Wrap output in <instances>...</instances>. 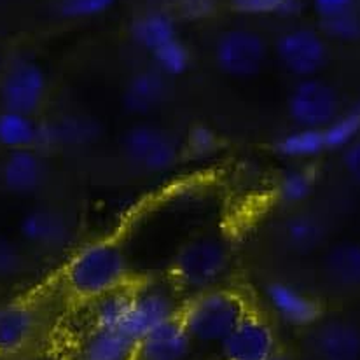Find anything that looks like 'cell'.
Masks as SVG:
<instances>
[{
	"label": "cell",
	"instance_id": "6da1fadb",
	"mask_svg": "<svg viewBox=\"0 0 360 360\" xmlns=\"http://www.w3.org/2000/svg\"><path fill=\"white\" fill-rule=\"evenodd\" d=\"M128 257L116 240H98L74 254L65 268V285L79 300L96 301L126 287Z\"/></svg>",
	"mask_w": 360,
	"mask_h": 360
},
{
	"label": "cell",
	"instance_id": "7a4b0ae2",
	"mask_svg": "<svg viewBox=\"0 0 360 360\" xmlns=\"http://www.w3.org/2000/svg\"><path fill=\"white\" fill-rule=\"evenodd\" d=\"M248 311L240 294L208 289L182 304L179 319L193 343L221 345Z\"/></svg>",
	"mask_w": 360,
	"mask_h": 360
},
{
	"label": "cell",
	"instance_id": "3957f363",
	"mask_svg": "<svg viewBox=\"0 0 360 360\" xmlns=\"http://www.w3.org/2000/svg\"><path fill=\"white\" fill-rule=\"evenodd\" d=\"M229 262L231 250L226 240L205 235L180 248L172 264V275L179 287L200 294L212 289L224 276Z\"/></svg>",
	"mask_w": 360,
	"mask_h": 360
},
{
	"label": "cell",
	"instance_id": "277c9868",
	"mask_svg": "<svg viewBox=\"0 0 360 360\" xmlns=\"http://www.w3.org/2000/svg\"><path fill=\"white\" fill-rule=\"evenodd\" d=\"M126 160L146 174H165L177 167L184 156L182 142L167 128L139 122L126 129L121 140Z\"/></svg>",
	"mask_w": 360,
	"mask_h": 360
},
{
	"label": "cell",
	"instance_id": "5b68a950",
	"mask_svg": "<svg viewBox=\"0 0 360 360\" xmlns=\"http://www.w3.org/2000/svg\"><path fill=\"white\" fill-rule=\"evenodd\" d=\"M48 96V75L37 61L18 58L0 74L2 109L35 116Z\"/></svg>",
	"mask_w": 360,
	"mask_h": 360
},
{
	"label": "cell",
	"instance_id": "8992f818",
	"mask_svg": "<svg viewBox=\"0 0 360 360\" xmlns=\"http://www.w3.org/2000/svg\"><path fill=\"white\" fill-rule=\"evenodd\" d=\"M287 112L296 128L323 129L341 114V98L322 79H301L287 98Z\"/></svg>",
	"mask_w": 360,
	"mask_h": 360
},
{
	"label": "cell",
	"instance_id": "52a82bcc",
	"mask_svg": "<svg viewBox=\"0 0 360 360\" xmlns=\"http://www.w3.org/2000/svg\"><path fill=\"white\" fill-rule=\"evenodd\" d=\"M268 44L261 34L248 28L222 32L214 48L215 65L233 79L255 77L264 68Z\"/></svg>",
	"mask_w": 360,
	"mask_h": 360
},
{
	"label": "cell",
	"instance_id": "ba28073f",
	"mask_svg": "<svg viewBox=\"0 0 360 360\" xmlns=\"http://www.w3.org/2000/svg\"><path fill=\"white\" fill-rule=\"evenodd\" d=\"M275 53L283 70L297 81L316 77L329 61L326 39L311 28H294L280 35Z\"/></svg>",
	"mask_w": 360,
	"mask_h": 360
},
{
	"label": "cell",
	"instance_id": "9c48e42d",
	"mask_svg": "<svg viewBox=\"0 0 360 360\" xmlns=\"http://www.w3.org/2000/svg\"><path fill=\"white\" fill-rule=\"evenodd\" d=\"M180 308L182 306L177 304L174 292L167 285L153 283L133 289L131 306L122 333L139 345L150 330L163 326L168 320L177 319Z\"/></svg>",
	"mask_w": 360,
	"mask_h": 360
},
{
	"label": "cell",
	"instance_id": "30bf717a",
	"mask_svg": "<svg viewBox=\"0 0 360 360\" xmlns=\"http://www.w3.org/2000/svg\"><path fill=\"white\" fill-rule=\"evenodd\" d=\"M221 360H271L276 336L268 320L248 311L221 345Z\"/></svg>",
	"mask_w": 360,
	"mask_h": 360
},
{
	"label": "cell",
	"instance_id": "8fae6325",
	"mask_svg": "<svg viewBox=\"0 0 360 360\" xmlns=\"http://www.w3.org/2000/svg\"><path fill=\"white\" fill-rule=\"evenodd\" d=\"M20 235L34 248L58 252L74 238V229L68 219L55 208H34L20 221Z\"/></svg>",
	"mask_w": 360,
	"mask_h": 360
},
{
	"label": "cell",
	"instance_id": "7c38bea8",
	"mask_svg": "<svg viewBox=\"0 0 360 360\" xmlns=\"http://www.w3.org/2000/svg\"><path fill=\"white\" fill-rule=\"evenodd\" d=\"M170 77L158 68H140L126 81L122 88L121 103L126 112L147 116L161 109L170 98Z\"/></svg>",
	"mask_w": 360,
	"mask_h": 360
},
{
	"label": "cell",
	"instance_id": "4fadbf2b",
	"mask_svg": "<svg viewBox=\"0 0 360 360\" xmlns=\"http://www.w3.org/2000/svg\"><path fill=\"white\" fill-rule=\"evenodd\" d=\"M264 300L282 322L292 327L311 326L320 316V304L309 294L283 280H271L264 285Z\"/></svg>",
	"mask_w": 360,
	"mask_h": 360
},
{
	"label": "cell",
	"instance_id": "5bb4252c",
	"mask_svg": "<svg viewBox=\"0 0 360 360\" xmlns=\"http://www.w3.org/2000/svg\"><path fill=\"white\" fill-rule=\"evenodd\" d=\"M191 352L193 340L177 316L139 341L135 360H187Z\"/></svg>",
	"mask_w": 360,
	"mask_h": 360
},
{
	"label": "cell",
	"instance_id": "9a60e30c",
	"mask_svg": "<svg viewBox=\"0 0 360 360\" xmlns=\"http://www.w3.org/2000/svg\"><path fill=\"white\" fill-rule=\"evenodd\" d=\"M46 180V163L37 149L11 150L0 165V182L9 193L32 194Z\"/></svg>",
	"mask_w": 360,
	"mask_h": 360
},
{
	"label": "cell",
	"instance_id": "2e32d148",
	"mask_svg": "<svg viewBox=\"0 0 360 360\" xmlns=\"http://www.w3.org/2000/svg\"><path fill=\"white\" fill-rule=\"evenodd\" d=\"M100 135V128L95 121L86 116H58L56 120L41 122L39 146L44 147H84L95 142ZM37 146V147H39Z\"/></svg>",
	"mask_w": 360,
	"mask_h": 360
},
{
	"label": "cell",
	"instance_id": "e0dca14e",
	"mask_svg": "<svg viewBox=\"0 0 360 360\" xmlns=\"http://www.w3.org/2000/svg\"><path fill=\"white\" fill-rule=\"evenodd\" d=\"M37 315L28 302L13 301L0 306V355L21 350L32 340Z\"/></svg>",
	"mask_w": 360,
	"mask_h": 360
},
{
	"label": "cell",
	"instance_id": "ac0fdd59",
	"mask_svg": "<svg viewBox=\"0 0 360 360\" xmlns=\"http://www.w3.org/2000/svg\"><path fill=\"white\" fill-rule=\"evenodd\" d=\"M322 360H360V330L345 320H329L315 334Z\"/></svg>",
	"mask_w": 360,
	"mask_h": 360
},
{
	"label": "cell",
	"instance_id": "d6986e66",
	"mask_svg": "<svg viewBox=\"0 0 360 360\" xmlns=\"http://www.w3.org/2000/svg\"><path fill=\"white\" fill-rule=\"evenodd\" d=\"M136 343L124 333L93 327L79 348L81 360H135Z\"/></svg>",
	"mask_w": 360,
	"mask_h": 360
},
{
	"label": "cell",
	"instance_id": "ffe728a7",
	"mask_svg": "<svg viewBox=\"0 0 360 360\" xmlns=\"http://www.w3.org/2000/svg\"><path fill=\"white\" fill-rule=\"evenodd\" d=\"M131 37L143 51L153 55L154 51L179 37L177 23L165 11H149L133 21Z\"/></svg>",
	"mask_w": 360,
	"mask_h": 360
},
{
	"label": "cell",
	"instance_id": "44dd1931",
	"mask_svg": "<svg viewBox=\"0 0 360 360\" xmlns=\"http://www.w3.org/2000/svg\"><path fill=\"white\" fill-rule=\"evenodd\" d=\"M41 122L34 116L13 110H0V147L11 150L37 149Z\"/></svg>",
	"mask_w": 360,
	"mask_h": 360
},
{
	"label": "cell",
	"instance_id": "7402d4cb",
	"mask_svg": "<svg viewBox=\"0 0 360 360\" xmlns=\"http://www.w3.org/2000/svg\"><path fill=\"white\" fill-rule=\"evenodd\" d=\"M326 271L334 283L341 287H360V243L341 241L326 255Z\"/></svg>",
	"mask_w": 360,
	"mask_h": 360
},
{
	"label": "cell",
	"instance_id": "603a6c76",
	"mask_svg": "<svg viewBox=\"0 0 360 360\" xmlns=\"http://www.w3.org/2000/svg\"><path fill=\"white\" fill-rule=\"evenodd\" d=\"M275 150L287 160H309L327 149L322 129L296 128L276 140Z\"/></svg>",
	"mask_w": 360,
	"mask_h": 360
},
{
	"label": "cell",
	"instance_id": "cb8c5ba5",
	"mask_svg": "<svg viewBox=\"0 0 360 360\" xmlns=\"http://www.w3.org/2000/svg\"><path fill=\"white\" fill-rule=\"evenodd\" d=\"M133 289L122 287L114 290L107 296L100 297L93 306V327H103V329H114L122 333L126 319H128L129 306H131Z\"/></svg>",
	"mask_w": 360,
	"mask_h": 360
},
{
	"label": "cell",
	"instance_id": "d4e9b609",
	"mask_svg": "<svg viewBox=\"0 0 360 360\" xmlns=\"http://www.w3.org/2000/svg\"><path fill=\"white\" fill-rule=\"evenodd\" d=\"M283 238L294 250L309 252L322 241L323 228L313 215L296 214L283 224Z\"/></svg>",
	"mask_w": 360,
	"mask_h": 360
},
{
	"label": "cell",
	"instance_id": "484cf974",
	"mask_svg": "<svg viewBox=\"0 0 360 360\" xmlns=\"http://www.w3.org/2000/svg\"><path fill=\"white\" fill-rule=\"evenodd\" d=\"M315 187V177L308 168L294 167L283 172L276 182V198L283 205H300L308 200Z\"/></svg>",
	"mask_w": 360,
	"mask_h": 360
},
{
	"label": "cell",
	"instance_id": "4316f807",
	"mask_svg": "<svg viewBox=\"0 0 360 360\" xmlns=\"http://www.w3.org/2000/svg\"><path fill=\"white\" fill-rule=\"evenodd\" d=\"M150 58H153V67L170 79L186 74L191 67V61H193L189 48H187L186 42L180 41V37L174 39L163 48L154 51Z\"/></svg>",
	"mask_w": 360,
	"mask_h": 360
},
{
	"label": "cell",
	"instance_id": "83f0119b",
	"mask_svg": "<svg viewBox=\"0 0 360 360\" xmlns=\"http://www.w3.org/2000/svg\"><path fill=\"white\" fill-rule=\"evenodd\" d=\"M327 150H343L348 143L359 139L360 133V107L341 112L329 126L322 129Z\"/></svg>",
	"mask_w": 360,
	"mask_h": 360
},
{
	"label": "cell",
	"instance_id": "f1b7e54d",
	"mask_svg": "<svg viewBox=\"0 0 360 360\" xmlns=\"http://www.w3.org/2000/svg\"><path fill=\"white\" fill-rule=\"evenodd\" d=\"M221 147V139L212 128L205 124H196L189 129L186 142L182 143L184 156L191 160H205L215 154Z\"/></svg>",
	"mask_w": 360,
	"mask_h": 360
},
{
	"label": "cell",
	"instance_id": "f546056e",
	"mask_svg": "<svg viewBox=\"0 0 360 360\" xmlns=\"http://www.w3.org/2000/svg\"><path fill=\"white\" fill-rule=\"evenodd\" d=\"M238 13L252 16H294L301 11V0H235Z\"/></svg>",
	"mask_w": 360,
	"mask_h": 360
},
{
	"label": "cell",
	"instance_id": "4dcf8cb0",
	"mask_svg": "<svg viewBox=\"0 0 360 360\" xmlns=\"http://www.w3.org/2000/svg\"><path fill=\"white\" fill-rule=\"evenodd\" d=\"M322 32L327 37H333L336 41L354 42L360 39V16L354 13V9L348 13L338 14V16L322 20Z\"/></svg>",
	"mask_w": 360,
	"mask_h": 360
},
{
	"label": "cell",
	"instance_id": "1f68e13d",
	"mask_svg": "<svg viewBox=\"0 0 360 360\" xmlns=\"http://www.w3.org/2000/svg\"><path fill=\"white\" fill-rule=\"evenodd\" d=\"M117 4V0H61L58 11L68 20H86L107 13Z\"/></svg>",
	"mask_w": 360,
	"mask_h": 360
},
{
	"label": "cell",
	"instance_id": "d6a6232c",
	"mask_svg": "<svg viewBox=\"0 0 360 360\" xmlns=\"http://www.w3.org/2000/svg\"><path fill=\"white\" fill-rule=\"evenodd\" d=\"M23 268V255L11 240L0 236V278L18 275Z\"/></svg>",
	"mask_w": 360,
	"mask_h": 360
},
{
	"label": "cell",
	"instance_id": "836d02e7",
	"mask_svg": "<svg viewBox=\"0 0 360 360\" xmlns=\"http://www.w3.org/2000/svg\"><path fill=\"white\" fill-rule=\"evenodd\" d=\"M341 163L348 177L360 186V139L345 147L341 154Z\"/></svg>",
	"mask_w": 360,
	"mask_h": 360
},
{
	"label": "cell",
	"instance_id": "e575fe53",
	"mask_svg": "<svg viewBox=\"0 0 360 360\" xmlns=\"http://www.w3.org/2000/svg\"><path fill=\"white\" fill-rule=\"evenodd\" d=\"M354 2L355 0H313V7L322 20H327L352 11Z\"/></svg>",
	"mask_w": 360,
	"mask_h": 360
},
{
	"label": "cell",
	"instance_id": "d590c367",
	"mask_svg": "<svg viewBox=\"0 0 360 360\" xmlns=\"http://www.w3.org/2000/svg\"><path fill=\"white\" fill-rule=\"evenodd\" d=\"M175 4L184 16L193 20L208 16L215 7L214 0H175Z\"/></svg>",
	"mask_w": 360,
	"mask_h": 360
},
{
	"label": "cell",
	"instance_id": "8d00e7d4",
	"mask_svg": "<svg viewBox=\"0 0 360 360\" xmlns=\"http://www.w3.org/2000/svg\"><path fill=\"white\" fill-rule=\"evenodd\" d=\"M271 360H285L283 357H280V355H275V357H273Z\"/></svg>",
	"mask_w": 360,
	"mask_h": 360
},
{
	"label": "cell",
	"instance_id": "74e56055",
	"mask_svg": "<svg viewBox=\"0 0 360 360\" xmlns=\"http://www.w3.org/2000/svg\"><path fill=\"white\" fill-rule=\"evenodd\" d=\"M2 70H4V65H2V60H0V74H2Z\"/></svg>",
	"mask_w": 360,
	"mask_h": 360
}]
</instances>
